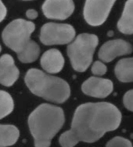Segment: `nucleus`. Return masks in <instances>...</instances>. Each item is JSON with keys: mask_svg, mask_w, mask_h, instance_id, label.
Here are the masks:
<instances>
[{"mask_svg": "<svg viewBox=\"0 0 133 147\" xmlns=\"http://www.w3.org/2000/svg\"><path fill=\"white\" fill-rule=\"evenodd\" d=\"M121 122L122 113L112 103L88 102L76 109L70 130L79 142L92 143L116 130Z\"/></svg>", "mask_w": 133, "mask_h": 147, "instance_id": "f257e3e1", "label": "nucleus"}, {"mask_svg": "<svg viewBox=\"0 0 133 147\" xmlns=\"http://www.w3.org/2000/svg\"><path fill=\"white\" fill-rule=\"evenodd\" d=\"M63 110L54 105L44 103L34 109L28 117L29 130L34 147H49L52 140L64 124Z\"/></svg>", "mask_w": 133, "mask_h": 147, "instance_id": "f03ea898", "label": "nucleus"}, {"mask_svg": "<svg viewBox=\"0 0 133 147\" xmlns=\"http://www.w3.org/2000/svg\"><path fill=\"white\" fill-rule=\"evenodd\" d=\"M24 82L34 95L49 102L63 103L69 99L71 95V88L68 82L38 69L28 70L25 74Z\"/></svg>", "mask_w": 133, "mask_h": 147, "instance_id": "7ed1b4c3", "label": "nucleus"}, {"mask_svg": "<svg viewBox=\"0 0 133 147\" xmlns=\"http://www.w3.org/2000/svg\"><path fill=\"white\" fill-rule=\"evenodd\" d=\"M99 44L98 37L92 34H80L68 46V56L74 70L85 72L91 65L94 52Z\"/></svg>", "mask_w": 133, "mask_h": 147, "instance_id": "20e7f679", "label": "nucleus"}, {"mask_svg": "<svg viewBox=\"0 0 133 147\" xmlns=\"http://www.w3.org/2000/svg\"><path fill=\"white\" fill-rule=\"evenodd\" d=\"M35 25L33 22L24 19L13 20L4 28L2 38L4 44L19 54L31 45L34 41L31 39Z\"/></svg>", "mask_w": 133, "mask_h": 147, "instance_id": "39448f33", "label": "nucleus"}, {"mask_svg": "<svg viewBox=\"0 0 133 147\" xmlns=\"http://www.w3.org/2000/svg\"><path fill=\"white\" fill-rule=\"evenodd\" d=\"M75 34V30L70 24L47 23L41 28L39 38L45 45H65L74 39Z\"/></svg>", "mask_w": 133, "mask_h": 147, "instance_id": "423d86ee", "label": "nucleus"}, {"mask_svg": "<svg viewBox=\"0 0 133 147\" xmlns=\"http://www.w3.org/2000/svg\"><path fill=\"white\" fill-rule=\"evenodd\" d=\"M116 0H86L83 15L91 26H100L107 20Z\"/></svg>", "mask_w": 133, "mask_h": 147, "instance_id": "0eeeda50", "label": "nucleus"}, {"mask_svg": "<svg viewBox=\"0 0 133 147\" xmlns=\"http://www.w3.org/2000/svg\"><path fill=\"white\" fill-rule=\"evenodd\" d=\"M45 17L52 20H66L74 13L73 0H45L43 5Z\"/></svg>", "mask_w": 133, "mask_h": 147, "instance_id": "6e6552de", "label": "nucleus"}, {"mask_svg": "<svg viewBox=\"0 0 133 147\" xmlns=\"http://www.w3.org/2000/svg\"><path fill=\"white\" fill-rule=\"evenodd\" d=\"M132 52L130 43L122 39L108 41L101 46L99 51V58L105 63H110L116 57L128 55Z\"/></svg>", "mask_w": 133, "mask_h": 147, "instance_id": "1a4fd4ad", "label": "nucleus"}, {"mask_svg": "<svg viewBox=\"0 0 133 147\" xmlns=\"http://www.w3.org/2000/svg\"><path fill=\"white\" fill-rule=\"evenodd\" d=\"M113 85L111 80L91 77L82 85V92L95 98H106L113 92Z\"/></svg>", "mask_w": 133, "mask_h": 147, "instance_id": "9d476101", "label": "nucleus"}, {"mask_svg": "<svg viewBox=\"0 0 133 147\" xmlns=\"http://www.w3.org/2000/svg\"><path fill=\"white\" fill-rule=\"evenodd\" d=\"M20 75V71L15 65L14 59L9 54L0 57V84L6 87L14 85Z\"/></svg>", "mask_w": 133, "mask_h": 147, "instance_id": "9b49d317", "label": "nucleus"}, {"mask_svg": "<svg viewBox=\"0 0 133 147\" xmlns=\"http://www.w3.org/2000/svg\"><path fill=\"white\" fill-rule=\"evenodd\" d=\"M41 66L49 74H57L62 71L64 66V58L57 49H51L45 52L41 57Z\"/></svg>", "mask_w": 133, "mask_h": 147, "instance_id": "f8f14e48", "label": "nucleus"}, {"mask_svg": "<svg viewBox=\"0 0 133 147\" xmlns=\"http://www.w3.org/2000/svg\"><path fill=\"white\" fill-rule=\"evenodd\" d=\"M117 28L125 34H133V0H128L117 23Z\"/></svg>", "mask_w": 133, "mask_h": 147, "instance_id": "ddd939ff", "label": "nucleus"}, {"mask_svg": "<svg viewBox=\"0 0 133 147\" xmlns=\"http://www.w3.org/2000/svg\"><path fill=\"white\" fill-rule=\"evenodd\" d=\"M115 75L122 82H133V57L119 60L115 66Z\"/></svg>", "mask_w": 133, "mask_h": 147, "instance_id": "4468645a", "label": "nucleus"}, {"mask_svg": "<svg viewBox=\"0 0 133 147\" xmlns=\"http://www.w3.org/2000/svg\"><path fill=\"white\" fill-rule=\"evenodd\" d=\"M20 137V131L15 125H0V147L14 145Z\"/></svg>", "mask_w": 133, "mask_h": 147, "instance_id": "2eb2a0df", "label": "nucleus"}, {"mask_svg": "<svg viewBox=\"0 0 133 147\" xmlns=\"http://www.w3.org/2000/svg\"><path fill=\"white\" fill-rule=\"evenodd\" d=\"M14 108V102L10 94L0 90V120L6 117L12 113Z\"/></svg>", "mask_w": 133, "mask_h": 147, "instance_id": "dca6fc26", "label": "nucleus"}, {"mask_svg": "<svg viewBox=\"0 0 133 147\" xmlns=\"http://www.w3.org/2000/svg\"><path fill=\"white\" fill-rule=\"evenodd\" d=\"M40 54V48L35 42H33L31 45L25 49L24 51L17 54V57L20 62L24 63H30L34 62L38 58Z\"/></svg>", "mask_w": 133, "mask_h": 147, "instance_id": "f3484780", "label": "nucleus"}, {"mask_svg": "<svg viewBox=\"0 0 133 147\" xmlns=\"http://www.w3.org/2000/svg\"><path fill=\"white\" fill-rule=\"evenodd\" d=\"M59 144L62 147H74L79 141L71 130L66 131L60 136L59 139Z\"/></svg>", "mask_w": 133, "mask_h": 147, "instance_id": "a211bd4d", "label": "nucleus"}, {"mask_svg": "<svg viewBox=\"0 0 133 147\" xmlns=\"http://www.w3.org/2000/svg\"><path fill=\"white\" fill-rule=\"evenodd\" d=\"M106 147H133L132 142L128 139L117 136L107 143Z\"/></svg>", "mask_w": 133, "mask_h": 147, "instance_id": "6ab92c4d", "label": "nucleus"}, {"mask_svg": "<svg viewBox=\"0 0 133 147\" xmlns=\"http://www.w3.org/2000/svg\"><path fill=\"white\" fill-rule=\"evenodd\" d=\"M107 71V67L101 61H96L92 67V73L96 76H103Z\"/></svg>", "mask_w": 133, "mask_h": 147, "instance_id": "aec40b11", "label": "nucleus"}, {"mask_svg": "<svg viewBox=\"0 0 133 147\" xmlns=\"http://www.w3.org/2000/svg\"><path fill=\"white\" fill-rule=\"evenodd\" d=\"M123 102L125 107L128 110L133 112V89L127 92L124 96Z\"/></svg>", "mask_w": 133, "mask_h": 147, "instance_id": "412c9836", "label": "nucleus"}, {"mask_svg": "<svg viewBox=\"0 0 133 147\" xmlns=\"http://www.w3.org/2000/svg\"><path fill=\"white\" fill-rule=\"evenodd\" d=\"M6 13H7V10L6 6L3 4L2 0H0V23L6 18Z\"/></svg>", "mask_w": 133, "mask_h": 147, "instance_id": "4be33fe9", "label": "nucleus"}, {"mask_svg": "<svg viewBox=\"0 0 133 147\" xmlns=\"http://www.w3.org/2000/svg\"><path fill=\"white\" fill-rule=\"evenodd\" d=\"M26 16L30 20H34V19L37 18L38 14V12L35 9H31L27 10V12H26Z\"/></svg>", "mask_w": 133, "mask_h": 147, "instance_id": "5701e85b", "label": "nucleus"}, {"mask_svg": "<svg viewBox=\"0 0 133 147\" xmlns=\"http://www.w3.org/2000/svg\"><path fill=\"white\" fill-rule=\"evenodd\" d=\"M2 51V47H1V45H0V53Z\"/></svg>", "mask_w": 133, "mask_h": 147, "instance_id": "b1692460", "label": "nucleus"}, {"mask_svg": "<svg viewBox=\"0 0 133 147\" xmlns=\"http://www.w3.org/2000/svg\"><path fill=\"white\" fill-rule=\"evenodd\" d=\"M23 1H31V0H23Z\"/></svg>", "mask_w": 133, "mask_h": 147, "instance_id": "393cba45", "label": "nucleus"}]
</instances>
